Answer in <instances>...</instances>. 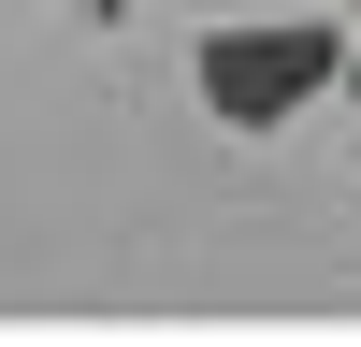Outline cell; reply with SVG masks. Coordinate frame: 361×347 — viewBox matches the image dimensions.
Segmentation results:
<instances>
[{
    "label": "cell",
    "instance_id": "cell-3",
    "mask_svg": "<svg viewBox=\"0 0 361 347\" xmlns=\"http://www.w3.org/2000/svg\"><path fill=\"white\" fill-rule=\"evenodd\" d=\"M347 87H361V58H347Z\"/></svg>",
    "mask_w": 361,
    "mask_h": 347
},
{
    "label": "cell",
    "instance_id": "cell-1",
    "mask_svg": "<svg viewBox=\"0 0 361 347\" xmlns=\"http://www.w3.org/2000/svg\"><path fill=\"white\" fill-rule=\"evenodd\" d=\"M347 58H361L347 29H318V15H275V29H202L188 87H202V116H217V130H289L318 87H347Z\"/></svg>",
    "mask_w": 361,
    "mask_h": 347
},
{
    "label": "cell",
    "instance_id": "cell-2",
    "mask_svg": "<svg viewBox=\"0 0 361 347\" xmlns=\"http://www.w3.org/2000/svg\"><path fill=\"white\" fill-rule=\"evenodd\" d=\"M87 15H130V0H87Z\"/></svg>",
    "mask_w": 361,
    "mask_h": 347
}]
</instances>
